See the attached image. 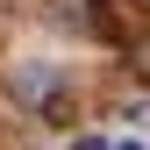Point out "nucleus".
Segmentation results:
<instances>
[{"label": "nucleus", "instance_id": "1", "mask_svg": "<svg viewBox=\"0 0 150 150\" xmlns=\"http://www.w3.org/2000/svg\"><path fill=\"white\" fill-rule=\"evenodd\" d=\"M14 100L22 107H57V86H64V71L57 64H14Z\"/></svg>", "mask_w": 150, "mask_h": 150}, {"label": "nucleus", "instance_id": "2", "mask_svg": "<svg viewBox=\"0 0 150 150\" xmlns=\"http://www.w3.org/2000/svg\"><path fill=\"white\" fill-rule=\"evenodd\" d=\"M129 64H136L143 79H150V43H143V50H129Z\"/></svg>", "mask_w": 150, "mask_h": 150}]
</instances>
